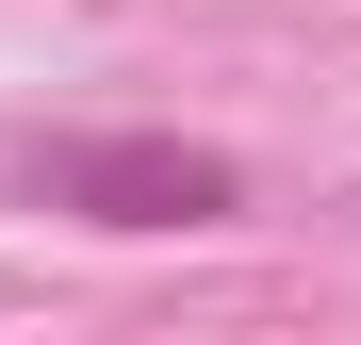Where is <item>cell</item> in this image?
<instances>
[{
  "label": "cell",
  "instance_id": "obj_1",
  "mask_svg": "<svg viewBox=\"0 0 361 345\" xmlns=\"http://www.w3.org/2000/svg\"><path fill=\"white\" fill-rule=\"evenodd\" d=\"M49 198H82L115 230H197V214H230V164L214 148H49Z\"/></svg>",
  "mask_w": 361,
  "mask_h": 345
}]
</instances>
